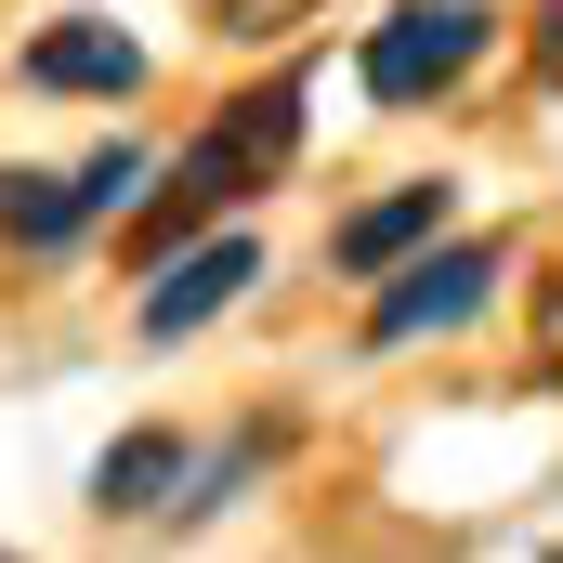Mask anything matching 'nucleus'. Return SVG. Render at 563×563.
Returning a JSON list of instances; mask_svg holds the SVG:
<instances>
[{"label":"nucleus","instance_id":"1","mask_svg":"<svg viewBox=\"0 0 563 563\" xmlns=\"http://www.w3.org/2000/svg\"><path fill=\"white\" fill-rule=\"evenodd\" d=\"M288 157H301V79H250L210 132L170 157V184L132 210V236L157 250V236H184V223H223V210H250V197H276Z\"/></svg>","mask_w":563,"mask_h":563},{"label":"nucleus","instance_id":"2","mask_svg":"<svg viewBox=\"0 0 563 563\" xmlns=\"http://www.w3.org/2000/svg\"><path fill=\"white\" fill-rule=\"evenodd\" d=\"M472 53H485V0H407V13L367 26V92H380V106H420V92H445Z\"/></svg>","mask_w":563,"mask_h":563},{"label":"nucleus","instance_id":"3","mask_svg":"<svg viewBox=\"0 0 563 563\" xmlns=\"http://www.w3.org/2000/svg\"><path fill=\"white\" fill-rule=\"evenodd\" d=\"M485 288H498V250H432V263H407V276L367 301V341L394 354V341H432V328H472Z\"/></svg>","mask_w":563,"mask_h":563},{"label":"nucleus","instance_id":"4","mask_svg":"<svg viewBox=\"0 0 563 563\" xmlns=\"http://www.w3.org/2000/svg\"><path fill=\"white\" fill-rule=\"evenodd\" d=\"M26 79H40V92H132V79H144V40L106 26V13H66V26L26 40Z\"/></svg>","mask_w":563,"mask_h":563},{"label":"nucleus","instance_id":"5","mask_svg":"<svg viewBox=\"0 0 563 563\" xmlns=\"http://www.w3.org/2000/svg\"><path fill=\"white\" fill-rule=\"evenodd\" d=\"M250 276H263V250H250V236H210V250H184L170 276L144 288V341H184V328H210V314H223Z\"/></svg>","mask_w":563,"mask_h":563},{"label":"nucleus","instance_id":"6","mask_svg":"<svg viewBox=\"0 0 563 563\" xmlns=\"http://www.w3.org/2000/svg\"><path fill=\"white\" fill-rule=\"evenodd\" d=\"M432 223H445V184H394V197H367L328 250H341V276H380V263H407Z\"/></svg>","mask_w":563,"mask_h":563},{"label":"nucleus","instance_id":"7","mask_svg":"<svg viewBox=\"0 0 563 563\" xmlns=\"http://www.w3.org/2000/svg\"><path fill=\"white\" fill-rule=\"evenodd\" d=\"M170 485H197V459H184L170 432H119V445L92 459V498H106V511H184Z\"/></svg>","mask_w":563,"mask_h":563},{"label":"nucleus","instance_id":"8","mask_svg":"<svg viewBox=\"0 0 563 563\" xmlns=\"http://www.w3.org/2000/svg\"><path fill=\"white\" fill-rule=\"evenodd\" d=\"M79 223H106V210H92V170H0V236L53 250V236H79Z\"/></svg>","mask_w":563,"mask_h":563},{"label":"nucleus","instance_id":"9","mask_svg":"<svg viewBox=\"0 0 563 563\" xmlns=\"http://www.w3.org/2000/svg\"><path fill=\"white\" fill-rule=\"evenodd\" d=\"M301 13H314V0H210L223 40H276V26H301Z\"/></svg>","mask_w":563,"mask_h":563},{"label":"nucleus","instance_id":"10","mask_svg":"<svg viewBox=\"0 0 563 563\" xmlns=\"http://www.w3.org/2000/svg\"><path fill=\"white\" fill-rule=\"evenodd\" d=\"M0 563H13V551H0Z\"/></svg>","mask_w":563,"mask_h":563}]
</instances>
